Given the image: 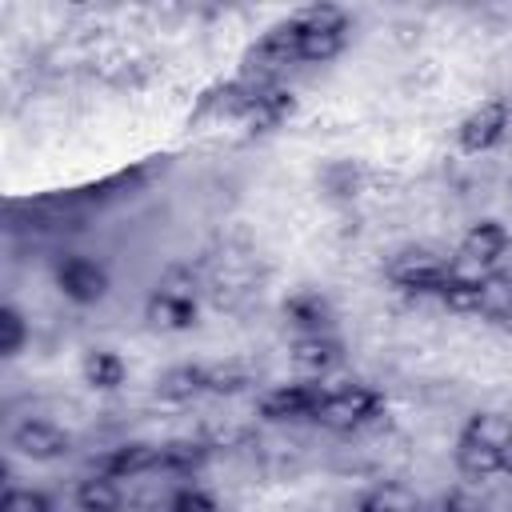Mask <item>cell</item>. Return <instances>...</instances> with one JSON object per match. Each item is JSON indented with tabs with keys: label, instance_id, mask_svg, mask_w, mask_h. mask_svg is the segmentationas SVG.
Wrapping results in <instances>:
<instances>
[{
	"label": "cell",
	"instance_id": "9c48e42d",
	"mask_svg": "<svg viewBox=\"0 0 512 512\" xmlns=\"http://www.w3.org/2000/svg\"><path fill=\"white\" fill-rule=\"evenodd\" d=\"M288 352H292V364H296L300 372H308V376H324V372H332V368L344 360L340 340H332L328 332L296 336V344H292Z\"/></svg>",
	"mask_w": 512,
	"mask_h": 512
},
{
	"label": "cell",
	"instance_id": "8992f818",
	"mask_svg": "<svg viewBox=\"0 0 512 512\" xmlns=\"http://www.w3.org/2000/svg\"><path fill=\"white\" fill-rule=\"evenodd\" d=\"M68 448H72V436L52 420H32L28 416L12 428V452H20L28 460H56Z\"/></svg>",
	"mask_w": 512,
	"mask_h": 512
},
{
	"label": "cell",
	"instance_id": "5b68a950",
	"mask_svg": "<svg viewBox=\"0 0 512 512\" xmlns=\"http://www.w3.org/2000/svg\"><path fill=\"white\" fill-rule=\"evenodd\" d=\"M508 252H512V236H508V228L500 220H476L460 236V256L472 260L484 272H500V264L508 260Z\"/></svg>",
	"mask_w": 512,
	"mask_h": 512
},
{
	"label": "cell",
	"instance_id": "ba28073f",
	"mask_svg": "<svg viewBox=\"0 0 512 512\" xmlns=\"http://www.w3.org/2000/svg\"><path fill=\"white\" fill-rule=\"evenodd\" d=\"M152 468H160V444H148V440H124L100 464V472L112 480H136Z\"/></svg>",
	"mask_w": 512,
	"mask_h": 512
},
{
	"label": "cell",
	"instance_id": "ac0fdd59",
	"mask_svg": "<svg viewBox=\"0 0 512 512\" xmlns=\"http://www.w3.org/2000/svg\"><path fill=\"white\" fill-rule=\"evenodd\" d=\"M480 316L512 320V276L508 272H488L480 280Z\"/></svg>",
	"mask_w": 512,
	"mask_h": 512
},
{
	"label": "cell",
	"instance_id": "7c38bea8",
	"mask_svg": "<svg viewBox=\"0 0 512 512\" xmlns=\"http://www.w3.org/2000/svg\"><path fill=\"white\" fill-rule=\"evenodd\" d=\"M452 460H456V468H460L464 476H472V480H488V476L504 472V456H500V448L480 444V440H472V436H460V440H456Z\"/></svg>",
	"mask_w": 512,
	"mask_h": 512
},
{
	"label": "cell",
	"instance_id": "3957f363",
	"mask_svg": "<svg viewBox=\"0 0 512 512\" xmlns=\"http://www.w3.org/2000/svg\"><path fill=\"white\" fill-rule=\"evenodd\" d=\"M508 128H512V104L500 100V96H492V100H480V104L460 120V128H456V144H460L464 152L480 156V152L496 148V144L504 140Z\"/></svg>",
	"mask_w": 512,
	"mask_h": 512
},
{
	"label": "cell",
	"instance_id": "9a60e30c",
	"mask_svg": "<svg viewBox=\"0 0 512 512\" xmlns=\"http://www.w3.org/2000/svg\"><path fill=\"white\" fill-rule=\"evenodd\" d=\"M360 512H420V496L408 488V484H396V480H384V484H372L360 504Z\"/></svg>",
	"mask_w": 512,
	"mask_h": 512
},
{
	"label": "cell",
	"instance_id": "2e32d148",
	"mask_svg": "<svg viewBox=\"0 0 512 512\" xmlns=\"http://www.w3.org/2000/svg\"><path fill=\"white\" fill-rule=\"evenodd\" d=\"M196 392H204V368H196V364H176L156 376V396L168 404H184Z\"/></svg>",
	"mask_w": 512,
	"mask_h": 512
},
{
	"label": "cell",
	"instance_id": "44dd1931",
	"mask_svg": "<svg viewBox=\"0 0 512 512\" xmlns=\"http://www.w3.org/2000/svg\"><path fill=\"white\" fill-rule=\"evenodd\" d=\"M208 448L204 440H172V444H160V468L168 472H192L208 460Z\"/></svg>",
	"mask_w": 512,
	"mask_h": 512
},
{
	"label": "cell",
	"instance_id": "4fadbf2b",
	"mask_svg": "<svg viewBox=\"0 0 512 512\" xmlns=\"http://www.w3.org/2000/svg\"><path fill=\"white\" fill-rule=\"evenodd\" d=\"M76 508L80 512H120L124 508V492L112 476L104 472H92L76 484Z\"/></svg>",
	"mask_w": 512,
	"mask_h": 512
},
{
	"label": "cell",
	"instance_id": "7a4b0ae2",
	"mask_svg": "<svg viewBox=\"0 0 512 512\" xmlns=\"http://www.w3.org/2000/svg\"><path fill=\"white\" fill-rule=\"evenodd\" d=\"M384 272H388V280H392L396 288H404V292H416V296H436V292L444 288L448 272H452V260L436 256L432 248L408 244V248H400V252H396L388 264H384Z\"/></svg>",
	"mask_w": 512,
	"mask_h": 512
},
{
	"label": "cell",
	"instance_id": "7402d4cb",
	"mask_svg": "<svg viewBox=\"0 0 512 512\" xmlns=\"http://www.w3.org/2000/svg\"><path fill=\"white\" fill-rule=\"evenodd\" d=\"M344 32H304L300 28V60L304 64H328V60H336L344 52Z\"/></svg>",
	"mask_w": 512,
	"mask_h": 512
},
{
	"label": "cell",
	"instance_id": "5bb4252c",
	"mask_svg": "<svg viewBox=\"0 0 512 512\" xmlns=\"http://www.w3.org/2000/svg\"><path fill=\"white\" fill-rule=\"evenodd\" d=\"M288 320L300 328V336H312V332H328L332 324V308L320 292H296L288 304H284Z\"/></svg>",
	"mask_w": 512,
	"mask_h": 512
},
{
	"label": "cell",
	"instance_id": "8fae6325",
	"mask_svg": "<svg viewBox=\"0 0 512 512\" xmlns=\"http://www.w3.org/2000/svg\"><path fill=\"white\" fill-rule=\"evenodd\" d=\"M296 112V96L288 92V88H280V84H272V88H264L260 96H256V104L248 108V128L252 132H272V128H280L288 116Z\"/></svg>",
	"mask_w": 512,
	"mask_h": 512
},
{
	"label": "cell",
	"instance_id": "d4e9b609",
	"mask_svg": "<svg viewBox=\"0 0 512 512\" xmlns=\"http://www.w3.org/2000/svg\"><path fill=\"white\" fill-rule=\"evenodd\" d=\"M24 340H28V324H24V316L8 304V308H0V352L4 356H16L20 348H24Z\"/></svg>",
	"mask_w": 512,
	"mask_h": 512
},
{
	"label": "cell",
	"instance_id": "cb8c5ba5",
	"mask_svg": "<svg viewBox=\"0 0 512 512\" xmlns=\"http://www.w3.org/2000/svg\"><path fill=\"white\" fill-rule=\"evenodd\" d=\"M248 384H252V372L240 368V364H212V368H204V392H224V396H232V392H240V388H248Z\"/></svg>",
	"mask_w": 512,
	"mask_h": 512
},
{
	"label": "cell",
	"instance_id": "e0dca14e",
	"mask_svg": "<svg viewBox=\"0 0 512 512\" xmlns=\"http://www.w3.org/2000/svg\"><path fill=\"white\" fill-rule=\"evenodd\" d=\"M84 384H92V388H100V392H112V388H120L124 384V376H128V368H124V360L112 352V348H92L88 356H84Z\"/></svg>",
	"mask_w": 512,
	"mask_h": 512
},
{
	"label": "cell",
	"instance_id": "277c9868",
	"mask_svg": "<svg viewBox=\"0 0 512 512\" xmlns=\"http://www.w3.org/2000/svg\"><path fill=\"white\" fill-rule=\"evenodd\" d=\"M56 288L76 304H100L108 296V268L88 256H64L56 264Z\"/></svg>",
	"mask_w": 512,
	"mask_h": 512
},
{
	"label": "cell",
	"instance_id": "d6986e66",
	"mask_svg": "<svg viewBox=\"0 0 512 512\" xmlns=\"http://www.w3.org/2000/svg\"><path fill=\"white\" fill-rule=\"evenodd\" d=\"M436 300H440L448 312H460V316L480 312V280H476V276H456V272H448V280H444V288L436 292Z\"/></svg>",
	"mask_w": 512,
	"mask_h": 512
},
{
	"label": "cell",
	"instance_id": "83f0119b",
	"mask_svg": "<svg viewBox=\"0 0 512 512\" xmlns=\"http://www.w3.org/2000/svg\"><path fill=\"white\" fill-rule=\"evenodd\" d=\"M500 456H504V472H512V440L500 448Z\"/></svg>",
	"mask_w": 512,
	"mask_h": 512
},
{
	"label": "cell",
	"instance_id": "6da1fadb",
	"mask_svg": "<svg viewBox=\"0 0 512 512\" xmlns=\"http://www.w3.org/2000/svg\"><path fill=\"white\" fill-rule=\"evenodd\" d=\"M384 408V396L368 384H348V388H332L324 392L320 408L312 412V420L328 432H356L364 424H372Z\"/></svg>",
	"mask_w": 512,
	"mask_h": 512
},
{
	"label": "cell",
	"instance_id": "52a82bcc",
	"mask_svg": "<svg viewBox=\"0 0 512 512\" xmlns=\"http://www.w3.org/2000/svg\"><path fill=\"white\" fill-rule=\"evenodd\" d=\"M324 400V388L316 384H280L272 388L264 400H260V412L276 424H288V420H312V412L320 408Z\"/></svg>",
	"mask_w": 512,
	"mask_h": 512
},
{
	"label": "cell",
	"instance_id": "484cf974",
	"mask_svg": "<svg viewBox=\"0 0 512 512\" xmlns=\"http://www.w3.org/2000/svg\"><path fill=\"white\" fill-rule=\"evenodd\" d=\"M0 512H52V500L40 488H8Z\"/></svg>",
	"mask_w": 512,
	"mask_h": 512
},
{
	"label": "cell",
	"instance_id": "ffe728a7",
	"mask_svg": "<svg viewBox=\"0 0 512 512\" xmlns=\"http://www.w3.org/2000/svg\"><path fill=\"white\" fill-rule=\"evenodd\" d=\"M460 436H472L480 444L504 448L512 440V416H504V412H476V416H468V424H464Z\"/></svg>",
	"mask_w": 512,
	"mask_h": 512
},
{
	"label": "cell",
	"instance_id": "30bf717a",
	"mask_svg": "<svg viewBox=\"0 0 512 512\" xmlns=\"http://www.w3.org/2000/svg\"><path fill=\"white\" fill-rule=\"evenodd\" d=\"M144 320L160 332H180L196 324V300L188 296H172V292H152L144 304Z\"/></svg>",
	"mask_w": 512,
	"mask_h": 512
},
{
	"label": "cell",
	"instance_id": "4316f807",
	"mask_svg": "<svg viewBox=\"0 0 512 512\" xmlns=\"http://www.w3.org/2000/svg\"><path fill=\"white\" fill-rule=\"evenodd\" d=\"M164 512H216V500L204 488H176L168 496Z\"/></svg>",
	"mask_w": 512,
	"mask_h": 512
},
{
	"label": "cell",
	"instance_id": "603a6c76",
	"mask_svg": "<svg viewBox=\"0 0 512 512\" xmlns=\"http://www.w3.org/2000/svg\"><path fill=\"white\" fill-rule=\"evenodd\" d=\"M292 20H296V28H304V32H344V28H348V12L336 8V4H308V8H300Z\"/></svg>",
	"mask_w": 512,
	"mask_h": 512
}]
</instances>
